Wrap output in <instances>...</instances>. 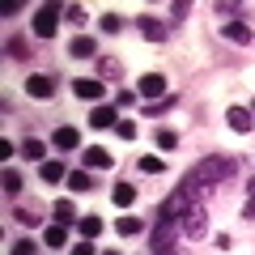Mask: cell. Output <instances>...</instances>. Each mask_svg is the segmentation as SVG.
<instances>
[{
	"mask_svg": "<svg viewBox=\"0 0 255 255\" xmlns=\"http://www.w3.org/2000/svg\"><path fill=\"white\" fill-rule=\"evenodd\" d=\"M234 174H238V157H234V153H209L204 162H196L187 174H183V187H179V191L187 196V200L204 204V196L217 191V187H226Z\"/></svg>",
	"mask_w": 255,
	"mask_h": 255,
	"instance_id": "obj_1",
	"label": "cell"
},
{
	"mask_svg": "<svg viewBox=\"0 0 255 255\" xmlns=\"http://www.w3.org/2000/svg\"><path fill=\"white\" fill-rule=\"evenodd\" d=\"M174 226H179V234L187 238V243H200V238L209 234V209H204V204H196V200H191L187 209H183V217L174 221Z\"/></svg>",
	"mask_w": 255,
	"mask_h": 255,
	"instance_id": "obj_2",
	"label": "cell"
},
{
	"mask_svg": "<svg viewBox=\"0 0 255 255\" xmlns=\"http://www.w3.org/2000/svg\"><path fill=\"white\" fill-rule=\"evenodd\" d=\"M60 21H64V9H60V4H38V9H34V21H30V34H34V38H55Z\"/></svg>",
	"mask_w": 255,
	"mask_h": 255,
	"instance_id": "obj_3",
	"label": "cell"
},
{
	"mask_svg": "<svg viewBox=\"0 0 255 255\" xmlns=\"http://www.w3.org/2000/svg\"><path fill=\"white\" fill-rule=\"evenodd\" d=\"M179 226L174 221H153V230H149V247H153V255H174V247H179Z\"/></svg>",
	"mask_w": 255,
	"mask_h": 255,
	"instance_id": "obj_4",
	"label": "cell"
},
{
	"mask_svg": "<svg viewBox=\"0 0 255 255\" xmlns=\"http://www.w3.org/2000/svg\"><path fill=\"white\" fill-rule=\"evenodd\" d=\"M55 90H60V77H55V73H30V77H26V94H30L34 102L55 98Z\"/></svg>",
	"mask_w": 255,
	"mask_h": 255,
	"instance_id": "obj_5",
	"label": "cell"
},
{
	"mask_svg": "<svg viewBox=\"0 0 255 255\" xmlns=\"http://www.w3.org/2000/svg\"><path fill=\"white\" fill-rule=\"evenodd\" d=\"M166 90H170V81H166L162 73H145V77L136 81V94H140L145 102H162V98H166Z\"/></svg>",
	"mask_w": 255,
	"mask_h": 255,
	"instance_id": "obj_6",
	"label": "cell"
},
{
	"mask_svg": "<svg viewBox=\"0 0 255 255\" xmlns=\"http://www.w3.org/2000/svg\"><path fill=\"white\" fill-rule=\"evenodd\" d=\"M132 26H136L140 34L149 38V43H166V34H170V26H166V21H157L153 13H140V17L132 21Z\"/></svg>",
	"mask_w": 255,
	"mask_h": 255,
	"instance_id": "obj_7",
	"label": "cell"
},
{
	"mask_svg": "<svg viewBox=\"0 0 255 255\" xmlns=\"http://www.w3.org/2000/svg\"><path fill=\"white\" fill-rule=\"evenodd\" d=\"M51 145L60 149V153H77V149H81V132H77L73 124H60L51 132Z\"/></svg>",
	"mask_w": 255,
	"mask_h": 255,
	"instance_id": "obj_8",
	"label": "cell"
},
{
	"mask_svg": "<svg viewBox=\"0 0 255 255\" xmlns=\"http://www.w3.org/2000/svg\"><path fill=\"white\" fill-rule=\"evenodd\" d=\"M94 68H98V81L107 85V81H124V60H119V55H98V60H94Z\"/></svg>",
	"mask_w": 255,
	"mask_h": 255,
	"instance_id": "obj_9",
	"label": "cell"
},
{
	"mask_svg": "<svg viewBox=\"0 0 255 255\" xmlns=\"http://www.w3.org/2000/svg\"><path fill=\"white\" fill-rule=\"evenodd\" d=\"M226 124H230V132L247 136V132L255 128V115H251V107H226Z\"/></svg>",
	"mask_w": 255,
	"mask_h": 255,
	"instance_id": "obj_10",
	"label": "cell"
},
{
	"mask_svg": "<svg viewBox=\"0 0 255 255\" xmlns=\"http://www.w3.org/2000/svg\"><path fill=\"white\" fill-rule=\"evenodd\" d=\"M73 94L81 102H102V94H107V85L98 81V77H77L73 81Z\"/></svg>",
	"mask_w": 255,
	"mask_h": 255,
	"instance_id": "obj_11",
	"label": "cell"
},
{
	"mask_svg": "<svg viewBox=\"0 0 255 255\" xmlns=\"http://www.w3.org/2000/svg\"><path fill=\"white\" fill-rule=\"evenodd\" d=\"M221 38H226V43H238V47H251L255 30L247 26V21H226V26H221Z\"/></svg>",
	"mask_w": 255,
	"mask_h": 255,
	"instance_id": "obj_12",
	"label": "cell"
},
{
	"mask_svg": "<svg viewBox=\"0 0 255 255\" xmlns=\"http://www.w3.org/2000/svg\"><path fill=\"white\" fill-rule=\"evenodd\" d=\"M81 157H85V170H107V166H115V153H107L102 145H85Z\"/></svg>",
	"mask_w": 255,
	"mask_h": 255,
	"instance_id": "obj_13",
	"label": "cell"
},
{
	"mask_svg": "<svg viewBox=\"0 0 255 255\" xmlns=\"http://www.w3.org/2000/svg\"><path fill=\"white\" fill-rule=\"evenodd\" d=\"M187 196H183V191H174V196H170V200H162V204H157V221H179L183 217V209H187Z\"/></svg>",
	"mask_w": 255,
	"mask_h": 255,
	"instance_id": "obj_14",
	"label": "cell"
},
{
	"mask_svg": "<svg viewBox=\"0 0 255 255\" xmlns=\"http://www.w3.org/2000/svg\"><path fill=\"white\" fill-rule=\"evenodd\" d=\"M68 55H73V60H98V43H94V38L90 34H77L73 38V43H68Z\"/></svg>",
	"mask_w": 255,
	"mask_h": 255,
	"instance_id": "obj_15",
	"label": "cell"
},
{
	"mask_svg": "<svg viewBox=\"0 0 255 255\" xmlns=\"http://www.w3.org/2000/svg\"><path fill=\"white\" fill-rule=\"evenodd\" d=\"M17 153L26 157V162H34V166H43V162H47V145H43L38 136H26V140L17 145Z\"/></svg>",
	"mask_w": 255,
	"mask_h": 255,
	"instance_id": "obj_16",
	"label": "cell"
},
{
	"mask_svg": "<svg viewBox=\"0 0 255 255\" xmlns=\"http://www.w3.org/2000/svg\"><path fill=\"white\" fill-rule=\"evenodd\" d=\"M51 217H55V226H77V221H81L73 200H55V204H51Z\"/></svg>",
	"mask_w": 255,
	"mask_h": 255,
	"instance_id": "obj_17",
	"label": "cell"
},
{
	"mask_svg": "<svg viewBox=\"0 0 255 255\" xmlns=\"http://www.w3.org/2000/svg\"><path fill=\"white\" fill-rule=\"evenodd\" d=\"M38 179H43L47 187H51V183H64V179H68V170H64V162H55V157H47V162L38 166Z\"/></svg>",
	"mask_w": 255,
	"mask_h": 255,
	"instance_id": "obj_18",
	"label": "cell"
},
{
	"mask_svg": "<svg viewBox=\"0 0 255 255\" xmlns=\"http://www.w3.org/2000/svg\"><path fill=\"white\" fill-rule=\"evenodd\" d=\"M4 55H9V60H21V64H26L34 51H30V43H26L21 34H9V38H4Z\"/></svg>",
	"mask_w": 255,
	"mask_h": 255,
	"instance_id": "obj_19",
	"label": "cell"
},
{
	"mask_svg": "<svg viewBox=\"0 0 255 255\" xmlns=\"http://www.w3.org/2000/svg\"><path fill=\"white\" fill-rule=\"evenodd\" d=\"M115 230L124 238H136V234H145V217H136V213H124V217L115 221Z\"/></svg>",
	"mask_w": 255,
	"mask_h": 255,
	"instance_id": "obj_20",
	"label": "cell"
},
{
	"mask_svg": "<svg viewBox=\"0 0 255 255\" xmlns=\"http://www.w3.org/2000/svg\"><path fill=\"white\" fill-rule=\"evenodd\" d=\"M13 217H17L21 226H26V230L43 226V209H38V204H17V209H13Z\"/></svg>",
	"mask_w": 255,
	"mask_h": 255,
	"instance_id": "obj_21",
	"label": "cell"
},
{
	"mask_svg": "<svg viewBox=\"0 0 255 255\" xmlns=\"http://www.w3.org/2000/svg\"><path fill=\"white\" fill-rule=\"evenodd\" d=\"M111 200H115V209H132L136 204V187L132 183H115L111 187Z\"/></svg>",
	"mask_w": 255,
	"mask_h": 255,
	"instance_id": "obj_22",
	"label": "cell"
},
{
	"mask_svg": "<svg viewBox=\"0 0 255 255\" xmlns=\"http://www.w3.org/2000/svg\"><path fill=\"white\" fill-rule=\"evenodd\" d=\"M115 124H119V119H115V107H102V102H98V107L90 111V128H115Z\"/></svg>",
	"mask_w": 255,
	"mask_h": 255,
	"instance_id": "obj_23",
	"label": "cell"
},
{
	"mask_svg": "<svg viewBox=\"0 0 255 255\" xmlns=\"http://www.w3.org/2000/svg\"><path fill=\"white\" fill-rule=\"evenodd\" d=\"M98 30H102V34H124V30H128V17H119V13H102V17H98Z\"/></svg>",
	"mask_w": 255,
	"mask_h": 255,
	"instance_id": "obj_24",
	"label": "cell"
},
{
	"mask_svg": "<svg viewBox=\"0 0 255 255\" xmlns=\"http://www.w3.org/2000/svg\"><path fill=\"white\" fill-rule=\"evenodd\" d=\"M68 191H77V196H81V191H94V179H90V170H68Z\"/></svg>",
	"mask_w": 255,
	"mask_h": 255,
	"instance_id": "obj_25",
	"label": "cell"
},
{
	"mask_svg": "<svg viewBox=\"0 0 255 255\" xmlns=\"http://www.w3.org/2000/svg\"><path fill=\"white\" fill-rule=\"evenodd\" d=\"M213 13H217V17H230V21H243V4H238V0H217V4H213Z\"/></svg>",
	"mask_w": 255,
	"mask_h": 255,
	"instance_id": "obj_26",
	"label": "cell"
},
{
	"mask_svg": "<svg viewBox=\"0 0 255 255\" xmlns=\"http://www.w3.org/2000/svg\"><path fill=\"white\" fill-rule=\"evenodd\" d=\"M21 187H26V179H21V174L13 170V166H4V196H9V200H17V196H21Z\"/></svg>",
	"mask_w": 255,
	"mask_h": 255,
	"instance_id": "obj_27",
	"label": "cell"
},
{
	"mask_svg": "<svg viewBox=\"0 0 255 255\" xmlns=\"http://www.w3.org/2000/svg\"><path fill=\"white\" fill-rule=\"evenodd\" d=\"M174 107H179L174 94H166L162 102H145V119H157V115H166V111H174Z\"/></svg>",
	"mask_w": 255,
	"mask_h": 255,
	"instance_id": "obj_28",
	"label": "cell"
},
{
	"mask_svg": "<svg viewBox=\"0 0 255 255\" xmlns=\"http://www.w3.org/2000/svg\"><path fill=\"white\" fill-rule=\"evenodd\" d=\"M102 226H107V221L90 213V217H81V221H77V234H81V238H98V234H102Z\"/></svg>",
	"mask_w": 255,
	"mask_h": 255,
	"instance_id": "obj_29",
	"label": "cell"
},
{
	"mask_svg": "<svg viewBox=\"0 0 255 255\" xmlns=\"http://www.w3.org/2000/svg\"><path fill=\"white\" fill-rule=\"evenodd\" d=\"M43 243L47 247H64V243H68V226H55V221H51V226L43 230Z\"/></svg>",
	"mask_w": 255,
	"mask_h": 255,
	"instance_id": "obj_30",
	"label": "cell"
},
{
	"mask_svg": "<svg viewBox=\"0 0 255 255\" xmlns=\"http://www.w3.org/2000/svg\"><path fill=\"white\" fill-rule=\"evenodd\" d=\"M153 140H157V149H174L179 145V132H174V128H157Z\"/></svg>",
	"mask_w": 255,
	"mask_h": 255,
	"instance_id": "obj_31",
	"label": "cell"
},
{
	"mask_svg": "<svg viewBox=\"0 0 255 255\" xmlns=\"http://www.w3.org/2000/svg\"><path fill=\"white\" fill-rule=\"evenodd\" d=\"M64 21H73V26H85V21H90V13H85L81 4H64Z\"/></svg>",
	"mask_w": 255,
	"mask_h": 255,
	"instance_id": "obj_32",
	"label": "cell"
},
{
	"mask_svg": "<svg viewBox=\"0 0 255 255\" xmlns=\"http://www.w3.org/2000/svg\"><path fill=\"white\" fill-rule=\"evenodd\" d=\"M136 166H140V170H145V174H162V170H166V162H162V157H149V153L140 157Z\"/></svg>",
	"mask_w": 255,
	"mask_h": 255,
	"instance_id": "obj_33",
	"label": "cell"
},
{
	"mask_svg": "<svg viewBox=\"0 0 255 255\" xmlns=\"http://www.w3.org/2000/svg\"><path fill=\"white\" fill-rule=\"evenodd\" d=\"M9 255H38V243H34V238H17Z\"/></svg>",
	"mask_w": 255,
	"mask_h": 255,
	"instance_id": "obj_34",
	"label": "cell"
},
{
	"mask_svg": "<svg viewBox=\"0 0 255 255\" xmlns=\"http://www.w3.org/2000/svg\"><path fill=\"white\" fill-rule=\"evenodd\" d=\"M187 13H191L187 0H174V4H170V21H174V26H179V21H187Z\"/></svg>",
	"mask_w": 255,
	"mask_h": 255,
	"instance_id": "obj_35",
	"label": "cell"
},
{
	"mask_svg": "<svg viewBox=\"0 0 255 255\" xmlns=\"http://www.w3.org/2000/svg\"><path fill=\"white\" fill-rule=\"evenodd\" d=\"M115 132H119V140H136V124H132V119H119Z\"/></svg>",
	"mask_w": 255,
	"mask_h": 255,
	"instance_id": "obj_36",
	"label": "cell"
},
{
	"mask_svg": "<svg viewBox=\"0 0 255 255\" xmlns=\"http://www.w3.org/2000/svg\"><path fill=\"white\" fill-rule=\"evenodd\" d=\"M136 98H140L136 90H119V94H115V111H119V107H136Z\"/></svg>",
	"mask_w": 255,
	"mask_h": 255,
	"instance_id": "obj_37",
	"label": "cell"
},
{
	"mask_svg": "<svg viewBox=\"0 0 255 255\" xmlns=\"http://www.w3.org/2000/svg\"><path fill=\"white\" fill-rule=\"evenodd\" d=\"M73 255H102V251L94 247V238H81V243L73 247Z\"/></svg>",
	"mask_w": 255,
	"mask_h": 255,
	"instance_id": "obj_38",
	"label": "cell"
},
{
	"mask_svg": "<svg viewBox=\"0 0 255 255\" xmlns=\"http://www.w3.org/2000/svg\"><path fill=\"white\" fill-rule=\"evenodd\" d=\"M13 153H17V145H13V140H0V157H4V162H9Z\"/></svg>",
	"mask_w": 255,
	"mask_h": 255,
	"instance_id": "obj_39",
	"label": "cell"
},
{
	"mask_svg": "<svg viewBox=\"0 0 255 255\" xmlns=\"http://www.w3.org/2000/svg\"><path fill=\"white\" fill-rule=\"evenodd\" d=\"M243 221H255V200L247 196V204H243Z\"/></svg>",
	"mask_w": 255,
	"mask_h": 255,
	"instance_id": "obj_40",
	"label": "cell"
},
{
	"mask_svg": "<svg viewBox=\"0 0 255 255\" xmlns=\"http://www.w3.org/2000/svg\"><path fill=\"white\" fill-rule=\"evenodd\" d=\"M247 196H251V200H255V174H251V183H247Z\"/></svg>",
	"mask_w": 255,
	"mask_h": 255,
	"instance_id": "obj_41",
	"label": "cell"
},
{
	"mask_svg": "<svg viewBox=\"0 0 255 255\" xmlns=\"http://www.w3.org/2000/svg\"><path fill=\"white\" fill-rule=\"evenodd\" d=\"M102 255H119V251H102Z\"/></svg>",
	"mask_w": 255,
	"mask_h": 255,
	"instance_id": "obj_42",
	"label": "cell"
},
{
	"mask_svg": "<svg viewBox=\"0 0 255 255\" xmlns=\"http://www.w3.org/2000/svg\"><path fill=\"white\" fill-rule=\"evenodd\" d=\"M251 115H255V102H251Z\"/></svg>",
	"mask_w": 255,
	"mask_h": 255,
	"instance_id": "obj_43",
	"label": "cell"
}]
</instances>
